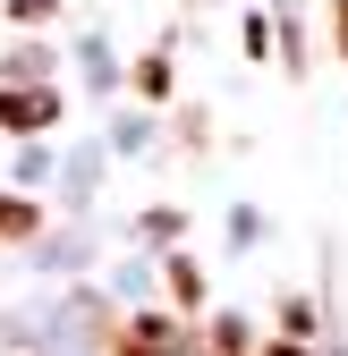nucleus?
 Returning a JSON list of instances; mask_svg holds the SVG:
<instances>
[{
    "instance_id": "nucleus-1",
    "label": "nucleus",
    "mask_w": 348,
    "mask_h": 356,
    "mask_svg": "<svg viewBox=\"0 0 348 356\" xmlns=\"http://www.w3.org/2000/svg\"><path fill=\"white\" fill-rule=\"evenodd\" d=\"M187 339H179V323H161V314H136V323H119V339H111V356H179Z\"/></svg>"
},
{
    "instance_id": "nucleus-2",
    "label": "nucleus",
    "mask_w": 348,
    "mask_h": 356,
    "mask_svg": "<svg viewBox=\"0 0 348 356\" xmlns=\"http://www.w3.org/2000/svg\"><path fill=\"white\" fill-rule=\"evenodd\" d=\"M52 119H60V94H42V85L0 94V127H52Z\"/></svg>"
},
{
    "instance_id": "nucleus-3",
    "label": "nucleus",
    "mask_w": 348,
    "mask_h": 356,
    "mask_svg": "<svg viewBox=\"0 0 348 356\" xmlns=\"http://www.w3.org/2000/svg\"><path fill=\"white\" fill-rule=\"evenodd\" d=\"M34 220H42V212H34L26 195H0V238H34Z\"/></svg>"
},
{
    "instance_id": "nucleus-4",
    "label": "nucleus",
    "mask_w": 348,
    "mask_h": 356,
    "mask_svg": "<svg viewBox=\"0 0 348 356\" xmlns=\"http://www.w3.org/2000/svg\"><path fill=\"white\" fill-rule=\"evenodd\" d=\"M170 297H179V305H204V272H196L187 254H170Z\"/></svg>"
},
{
    "instance_id": "nucleus-5",
    "label": "nucleus",
    "mask_w": 348,
    "mask_h": 356,
    "mask_svg": "<svg viewBox=\"0 0 348 356\" xmlns=\"http://www.w3.org/2000/svg\"><path fill=\"white\" fill-rule=\"evenodd\" d=\"M204 356H246V331H238V323H212V339H204Z\"/></svg>"
},
{
    "instance_id": "nucleus-6",
    "label": "nucleus",
    "mask_w": 348,
    "mask_h": 356,
    "mask_svg": "<svg viewBox=\"0 0 348 356\" xmlns=\"http://www.w3.org/2000/svg\"><path fill=\"white\" fill-rule=\"evenodd\" d=\"M331 34H340V51H348V0H331Z\"/></svg>"
},
{
    "instance_id": "nucleus-7",
    "label": "nucleus",
    "mask_w": 348,
    "mask_h": 356,
    "mask_svg": "<svg viewBox=\"0 0 348 356\" xmlns=\"http://www.w3.org/2000/svg\"><path fill=\"white\" fill-rule=\"evenodd\" d=\"M255 356H306V348H297V339H272V348H255Z\"/></svg>"
}]
</instances>
